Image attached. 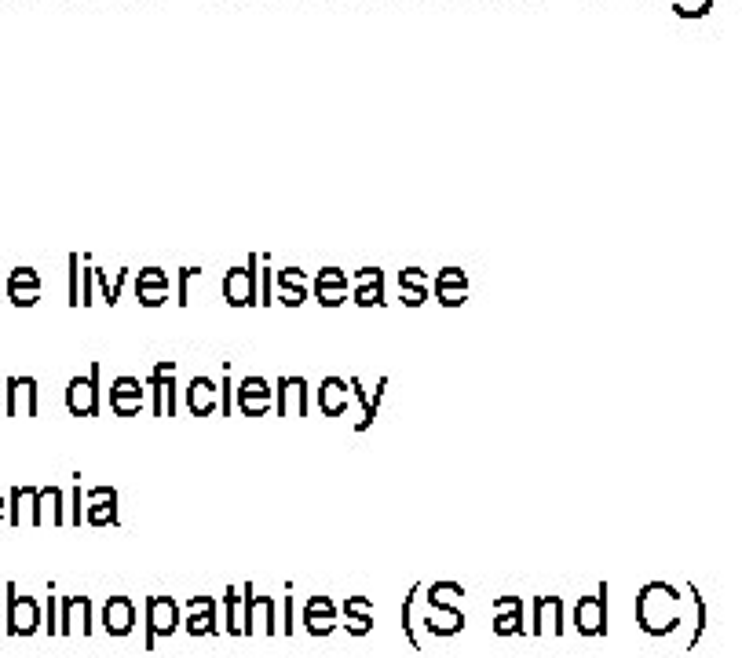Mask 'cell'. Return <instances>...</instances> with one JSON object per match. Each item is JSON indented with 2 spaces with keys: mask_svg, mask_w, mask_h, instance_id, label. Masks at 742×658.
<instances>
[{
  "mask_svg": "<svg viewBox=\"0 0 742 658\" xmlns=\"http://www.w3.org/2000/svg\"><path fill=\"white\" fill-rule=\"evenodd\" d=\"M636 622L651 637H666L677 629V593L666 582H651L636 596Z\"/></svg>",
  "mask_w": 742,
  "mask_h": 658,
  "instance_id": "6da1fadb",
  "label": "cell"
},
{
  "mask_svg": "<svg viewBox=\"0 0 742 658\" xmlns=\"http://www.w3.org/2000/svg\"><path fill=\"white\" fill-rule=\"evenodd\" d=\"M223 300L231 308H253V304H260V256H249L242 267H231L223 275Z\"/></svg>",
  "mask_w": 742,
  "mask_h": 658,
  "instance_id": "7a4b0ae2",
  "label": "cell"
},
{
  "mask_svg": "<svg viewBox=\"0 0 742 658\" xmlns=\"http://www.w3.org/2000/svg\"><path fill=\"white\" fill-rule=\"evenodd\" d=\"M571 622L582 637H607V622H611V615H607V585L574 600Z\"/></svg>",
  "mask_w": 742,
  "mask_h": 658,
  "instance_id": "3957f363",
  "label": "cell"
},
{
  "mask_svg": "<svg viewBox=\"0 0 742 658\" xmlns=\"http://www.w3.org/2000/svg\"><path fill=\"white\" fill-rule=\"evenodd\" d=\"M143 622H147V651H154L158 648V640L172 637V633L180 629L183 611H180V604L165 593L147 596V618H143Z\"/></svg>",
  "mask_w": 742,
  "mask_h": 658,
  "instance_id": "277c9868",
  "label": "cell"
},
{
  "mask_svg": "<svg viewBox=\"0 0 742 658\" xmlns=\"http://www.w3.org/2000/svg\"><path fill=\"white\" fill-rule=\"evenodd\" d=\"M8 637H33L41 629V604L37 596L19 593L15 582H8V615H4Z\"/></svg>",
  "mask_w": 742,
  "mask_h": 658,
  "instance_id": "5b68a950",
  "label": "cell"
},
{
  "mask_svg": "<svg viewBox=\"0 0 742 658\" xmlns=\"http://www.w3.org/2000/svg\"><path fill=\"white\" fill-rule=\"evenodd\" d=\"M275 633H282L275 596L256 593L253 585H245V637H275Z\"/></svg>",
  "mask_w": 742,
  "mask_h": 658,
  "instance_id": "8992f818",
  "label": "cell"
},
{
  "mask_svg": "<svg viewBox=\"0 0 742 658\" xmlns=\"http://www.w3.org/2000/svg\"><path fill=\"white\" fill-rule=\"evenodd\" d=\"M96 622V604L85 593H70L59 600V633L63 637H92Z\"/></svg>",
  "mask_w": 742,
  "mask_h": 658,
  "instance_id": "52a82bcc",
  "label": "cell"
},
{
  "mask_svg": "<svg viewBox=\"0 0 742 658\" xmlns=\"http://www.w3.org/2000/svg\"><path fill=\"white\" fill-rule=\"evenodd\" d=\"M530 633H534V637H563V633H567V604H563V596H556V593L534 596V607H530Z\"/></svg>",
  "mask_w": 742,
  "mask_h": 658,
  "instance_id": "ba28073f",
  "label": "cell"
},
{
  "mask_svg": "<svg viewBox=\"0 0 742 658\" xmlns=\"http://www.w3.org/2000/svg\"><path fill=\"white\" fill-rule=\"evenodd\" d=\"M66 410L74 417H96L99 414V362L81 377H70L66 384Z\"/></svg>",
  "mask_w": 742,
  "mask_h": 658,
  "instance_id": "9c48e42d",
  "label": "cell"
},
{
  "mask_svg": "<svg viewBox=\"0 0 742 658\" xmlns=\"http://www.w3.org/2000/svg\"><path fill=\"white\" fill-rule=\"evenodd\" d=\"M4 414L8 417L41 414V388H37L33 377H8V384H4Z\"/></svg>",
  "mask_w": 742,
  "mask_h": 658,
  "instance_id": "30bf717a",
  "label": "cell"
},
{
  "mask_svg": "<svg viewBox=\"0 0 742 658\" xmlns=\"http://www.w3.org/2000/svg\"><path fill=\"white\" fill-rule=\"evenodd\" d=\"M136 604H132V596L125 593H114L103 600V629L110 633L114 640H125L132 637V629H136Z\"/></svg>",
  "mask_w": 742,
  "mask_h": 658,
  "instance_id": "8fae6325",
  "label": "cell"
},
{
  "mask_svg": "<svg viewBox=\"0 0 742 658\" xmlns=\"http://www.w3.org/2000/svg\"><path fill=\"white\" fill-rule=\"evenodd\" d=\"M337 618H340V607L333 604V596L315 593L304 600V629H308L311 637H329V633L340 626Z\"/></svg>",
  "mask_w": 742,
  "mask_h": 658,
  "instance_id": "7c38bea8",
  "label": "cell"
},
{
  "mask_svg": "<svg viewBox=\"0 0 742 658\" xmlns=\"http://www.w3.org/2000/svg\"><path fill=\"white\" fill-rule=\"evenodd\" d=\"M275 410L278 417H308V381L304 377H278Z\"/></svg>",
  "mask_w": 742,
  "mask_h": 658,
  "instance_id": "4fadbf2b",
  "label": "cell"
},
{
  "mask_svg": "<svg viewBox=\"0 0 742 658\" xmlns=\"http://www.w3.org/2000/svg\"><path fill=\"white\" fill-rule=\"evenodd\" d=\"M216 596L198 593L187 600V637H216Z\"/></svg>",
  "mask_w": 742,
  "mask_h": 658,
  "instance_id": "5bb4252c",
  "label": "cell"
},
{
  "mask_svg": "<svg viewBox=\"0 0 742 658\" xmlns=\"http://www.w3.org/2000/svg\"><path fill=\"white\" fill-rule=\"evenodd\" d=\"M85 523L88 527H114L117 523V490L96 487L85 494Z\"/></svg>",
  "mask_w": 742,
  "mask_h": 658,
  "instance_id": "9a60e30c",
  "label": "cell"
},
{
  "mask_svg": "<svg viewBox=\"0 0 742 658\" xmlns=\"http://www.w3.org/2000/svg\"><path fill=\"white\" fill-rule=\"evenodd\" d=\"M494 633L498 637H523V600L520 596H498L494 600Z\"/></svg>",
  "mask_w": 742,
  "mask_h": 658,
  "instance_id": "2e32d148",
  "label": "cell"
},
{
  "mask_svg": "<svg viewBox=\"0 0 742 658\" xmlns=\"http://www.w3.org/2000/svg\"><path fill=\"white\" fill-rule=\"evenodd\" d=\"M187 410H191L194 417H209L220 410V384L212 381V377H194L191 384H187Z\"/></svg>",
  "mask_w": 742,
  "mask_h": 658,
  "instance_id": "e0dca14e",
  "label": "cell"
},
{
  "mask_svg": "<svg viewBox=\"0 0 742 658\" xmlns=\"http://www.w3.org/2000/svg\"><path fill=\"white\" fill-rule=\"evenodd\" d=\"M139 406H143V381L136 377H117L114 388H110V410L117 417H136Z\"/></svg>",
  "mask_w": 742,
  "mask_h": 658,
  "instance_id": "ac0fdd59",
  "label": "cell"
},
{
  "mask_svg": "<svg viewBox=\"0 0 742 658\" xmlns=\"http://www.w3.org/2000/svg\"><path fill=\"white\" fill-rule=\"evenodd\" d=\"M351 395H355V399H359V406H362V421H359V425H355V432H359V436H362V432H370V428H373V421H377V410H381V399H384V392H388V377H381V381H377V388H373V392H366V388H362V381H359V377H351Z\"/></svg>",
  "mask_w": 742,
  "mask_h": 658,
  "instance_id": "d6986e66",
  "label": "cell"
},
{
  "mask_svg": "<svg viewBox=\"0 0 742 658\" xmlns=\"http://www.w3.org/2000/svg\"><path fill=\"white\" fill-rule=\"evenodd\" d=\"M348 399H351V384L340 381V377H326L318 384V410L326 417H344L348 410Z\"/></svg>",
  "mask_w": 742,
  "mask_h": 658,
  "instance_id": "ffe728a7",
  "label": "cell"
},
{
  "mask_svg": "<svg viewBox=\"0 0 742 658\" xmlns=\"http://www.w3.org/2000/svg\"><path fill=\"white\" fill-rule=\"evenodd\" d=\"M421 622L432 637H457L465 629V611L461 607H432V615H424Z\"/></svg>",
  "mask_w": 742,
  "mask_h": 658,
  "instance_id": "44dd1931",
  "label": "cell"
},
{
  "mask_svg": "<svg viewBox=\"0 0 742 658\" xmlns=\"http://www.w3.org/2000/svg\"><path fill=\"white\" fill-rule=\"evenodd\" d=\"M63 490L59 487H44L37 490V527H63L66 509H63Z\"/></svg>",
  "mask_w": 742,
  "mask_h": 658,
  "instance_id": "7402d4cb",
  "label": "cell"
},
{
  "mask_svg": "<svg viewBox=\"0 0 742 658\" xmlns=\"http://www.w3.org/2000/svg\"><path fill=\"white\" fill-rule=\"evenodd\" d=\"M11 527H37V487L11 490Z\"/></svg>",
  "mask_w": 742,
  "mask_h": 658,
  "instance_id": "603a6c76",
  "label": "cell"
},
{
  "mask_svg": "<svg viewBox=\"0 0 742 658\" xmlns=\"http://www.w3.org/2000/svg\"><path fill=\"white\" fill-rule=\"evenodd\" d=\"M223 622H227L223 629L231 637H245V589H238V585L223 593Z\"/></svg>",
  "mask_w": 742,
  "mask_h": 658,
  "instance_id": "cb8c5ba5",
  "label": "cell"
},
{
  "mask_svg": "<svg viewBox=\"0 0 742 658\" xmlns=\"http://www.w3.org/2000/svg\"><path fill=\"white\" fill-rule=\"evenodd\" d=\"M461 596H465V589L457 582H432L428 585V593H424V600H428V607H457L461 604Z\"/></svg>",
  "mask_w": 742,
  "mask_h": 658,
  "instance_id": "d4e9b609",
  "label": "cell"
},
{
  "mask_svg": "<svg viewBox=\"0 0 742 658\" xmlns=\"http://www.w3.org/2000/svg\"><path fill=\"white\" fill-rule=\"evenodd\" d=\"M417 593H421V585H414V589H410V593H406V600H403V611H399V626H403L406 640H410V648H414V651H421V633H417V622H414Z\"/></svg>",
  "mask_w": 742,
  "mask_h": 658,
  "instance_id": "484cf974",
  "label": "cell"
},
{
  "mask_svg": "<svg viewBox=\"0 0 742 658\" xmlns=\"http://www.w3.org/2000/svg\"><path fill=\"white\" fill-rule=\"evenodd\" d=\"M96 282H99V293H103V304L106 308H114L117 300H121V289H125V282H128V267L125 271H117L114 278H106V271H96Z\"/></svg>",
  "mask_w": 742,
  "mask_h": 658,
  "instance_id": "4316f807",
  "label": "cell"
},
{
  "mask_svg": "<svg viewBox=\"0 0 742 658\" xmlns=\"http://www.w3.org/2000/svg\"><path fill=\"white\" fill-rule=\"evenodd\" d=\"M238 399H275L267 377H242L238 381Z\"/></svg>",
  "mask_w": 742,
  "mask_h": 658,
  "instance_id": "83f0119b",
  "label": "cell"
},
{
  "mask_svg": "<svg viewBox=\"0 0 742 658\" xmlns=\"http://www.w3.org/2000/svg\"><path fill=\"white\" fill-rule=\"evenodd\" d=\"M147 388H150V410H154V417H165V373L150 370Z\"/></svg>",
  "mask_w": 742,
  "mask_h": 658,
  "instance_id": "f1b7e54d",
  "label": "cell"
},
{
  "mask_svg": "<svg viewBox=\"0 0 742 658\" xmlns=\"http://www.w3.org/2000/svg\"><path fill=\"white\" fill-rule=\"evenodd\" d=\"M435 300H439L443 308H461L468 300V286H439V282H435Z\"/></svg>",
  "mask_w": 742,
  "mask_h": 658,
  "instance_id": "f546056e",
  "label": "cell"
},
{
  "mask_svg": "<svg viewBox=\"0 0 742 658\" xmlns=\"http://www.w3.org/2000/svg\"><path fill=\"white\" fill-rule=\"evenodd\" d=\"M351 300H355L359 308H381V304H384V282H381V286H355Z\"/></svg>",
  "mask_w": 742,
  "mask_h": 658,
  "instance_id": "4dcf8cb0",
  "label": "cell"
},
{
  "mask_svg": "<svg viewBox=\"0 0 742 658\" xmlns=\"http://www.w3.org/2000/svg\"><path fill=\"white\" fill-rule=\"evenodd\" d=\"M315 286L318 289H348V271H340V267H322L315 275Z\"/></svg>",
  "mask_w": 742,
  "mask_h": 658,
  "instance_id": "1f68e13d",
  "label": "cell"
},
{
  "mask_svg": "<svg viewBox=\"0 0 742 658\" xmlns=\"http://www.w3.org/2000/svg\"><path fill=\"white\" fill-rule=\"evenodd\" d=\"M8 289H41V275L33 267H15L8 275Z\"/></svg>",
  "mask_w": 742,
  "mask_h": 658,
  "instance_id": "d6a6232c",
  "label": "cell"
},
{
  "mask_svg": "<svg viewBox=\"0 0 742 658\" xmlns=\"http://www.w3.org/2000/svg\"><path fill=\"white\" fill-rule=\"evenodd\" d=\"M136 286L169 289V271H161V267H143V271H136Z\"/></svg>",
  "mask_w": 742,
  "mask_h": 658,
  "instance_id": "836d02e7",
  "label": "cell"
},
{
  "mask_svg": "<svg viewBox=\"0 0 742 658\" xmlns=\"http://www.w3.org/2000/svg\"><path fill=\"white\" fill-rule=\"evenodd\" d=\"M278 289H308V275L300 271V267H282L275 275Z\"/></svg>",
  "mask_w": 742,
  "mask_h": 658,
  "instance_id": "e575fe53",
  "label": "cell"
},
{
  "mask_svg": "<svg viewBox=\"0 0 742 658\" xmlns=\"http://www.w3.org/2000/svg\"><path fill=\"white\" fill-rule=\"evenodd\" d=\"M428 271H421V267H403L399 271V289H428Z\"/></svg>",
  "mask_w": 742,
  "mask_h": 658,
  "instance_id": "d590c367",
  "label": "cell"
},
{
  "mask_svg": "<svg viewBox=\"0 0 742 658\" xmlns=\"http://www.w3.org/2000/svg\"><path fill=\"white\" fill-rule=\"evenodd\" d=\"M297 633V600H293V593H286V600H282V637H293Z\"/></svg>",
  "mask_w": 742,
  "mask_h": 658,
  "instance_id": "8d00e7d4",
  "label": "cell"
},
{
  "mask_svg": "<svg viewBox=\"0 0 742 658\" xmlns=\"http://www.w3.org/2000/svg\"><path fill=\"white\" fill-rule=\"evenodd\" d=\"M136 300L143 308H161L169 300V289H150V286H136Z\"/></svg>",
  "mask_w": 742,
  "mask_h": 658,
  "instance_id": "74e56055",
  "label": "cell"
},
{
  "mask_svg": "<svg viewBox=\"0 0 742 658\" xmlns=\"http://www.w3.org/2000/svg\"><path fill=\"white\" fill-rule=\"evenodd\" d=\"M96 300V267H81V308Z\"/></svg>",
  "mask_w": 742,
  "mask_h": 658,
  "instance_id": "f35d334b",
  "label": "cell"
},
{
  "mask_svg": "<svg viewBox=\"0 0 742 658\" xmlns=\"http://www.w3.org/2000/svg\"><path fill=\"white\" fill-rule=\"evenodd\" d=\"M344 629L351 637H366L373 629V615H344Z\"/></svg>",
  "mask_w": 742,
  "mask_h": 658,
  "instance_id": "ab89813d",
  "label": "cell"
},
{
  "mask_svg": "<svg viewBox=\"0 0 742 658\" xmlns=\"http://www.w3.org/2000/svg\"><path fill=\"white\" fill-rule=\"evenodd\" d=\"M315 300L322 304V308H340V304L348 300V289H318L315 286Z\"/></svg>",
  "mask_w": 742,
  "mask_h": 658,
  "instance_id": "60d3db41",
  "label": "cell"
},
{
  "mask_svg": "<svg viewBox=\"0 0 742 658\" xmlns=\"http://www.w3.org/2000/svg\"><path fill=\"white\" fill-rule=\"evenodd\" d=\"M271 406H275V399H238V410L245 417H264Z\"/></svg>",
  "mask_w": 742,
  "mask_h": 658,
  "instance_id": "b9f144b4",
  "label": "cell"
},
{
  "mask_svg": "<svg viewBox=\"0 0 742 658\" xmlns=\"http://www.w3.org/2000/svg\"><path fill=\"white\" fill-rule=\"evenodd\" d=\"M8 297L15 308H33L37 297H41V289H8Z\"/></svg>",
  "mask_w": 742,
  "mask_h": 658,
  "instance_id": "7bdbcfd3",
  "label": "cell"
},
{
  "mask_svg": "<svg viewBox=\"0 0 742 658\" xmlns=\"http://www.w3.org/2000/svg\"><path fill=\"white\" fill-rule=\"evenodd\" d=\"M340 615H373V607L366 596H348L344 607H340Z\"/></svg>",
  "mask_w": 742,
  "mask_h": 658,
  "instance_id": "ee69618b",
  "label": "cell"
},
{
  "mask_svg": "<svg viewBox=\"0 0 742 658\" xmlns=\"http://www.w3.org/2000/svg\"><path fill=\"white\" fill-rule=\"evenodd\" d=\"M435 282H439V286H468V278L461 267H443V271L435 275Z\"/></svg>",
  "mask_w": 742,
  "mask_h": 658,
  "instance_id": "f6af8a7d",
  "label": "cell"
},
{
  "mask_svg": "<svg viewBox=\"0 0 742 658\" xmlns=\"http://www.w3.org/2000/svg\"><path fill=\"white\" fill-rule=\"evenodd\" d=\"M70 509H74L70 512V523L81 527V523H85V490L81 487H74V494H70Z\"/></svg>",
  "mask_w": 742,
  "mask_h": 658,
  "instance_id": "bcb514c9",
  "label": "cell"
},
{
  "mask_svg": "<svg viewBox=\"0 0 742 658\" xmlns=\"http://www.w3.org/2000/svg\"><path fill=\"white\" fill-rule=\"evenodd\" d=\"M234 395H238V388L231 384V377H223L220 381V414H231L234 410Z\"/></svg>",
  "mask_w": 742,
  "mask_h": 658,
  "instance_id": "7dc6e473",
  "label": "cell"
},
{
  "mask_svg": "<svg viewBox=\"0 0 742 658\" xmlns=\"http://www.w3.org/2000/svg\"><path fill=\"white\" fill-rule=\"evenodd\" d=\"M381 282H384L381 267H362V271H355V286H381Z\"/></svg>",
  "mask_w": 742,
  "mask_h": 658,
  "instance_id": "c3c4849f",
  "label": "cell"
},
{
  "mask_svg": "<svg viewBox=\"0 0 742 658\" xmlns=\"http://www.w3.org/2000/svg\"><path fill=\"white\" fill-rule=\"evenodd\" d=\"M44 633L48 637H59V600L48 596V622H44Z\"/></svg>",
  "mask_w": 742,
  "mask_h": 658,
  "instance_id": "681fc988",
  "label": "cell"
},
{
  "mask_svg": "<svg viewBox=\"0 0 742 658\" xmlns=\"http://www.w3.org/2000/svg\"><path fill=\"white\" fill-rule=\"evenodd\" d=\"M673 11H677V15H691V19H695V15H706V11H710V0H699V4H684V0H680Z\"/></svg>",
  "mask_w": 742,
  "mask_h": 658,
  "instance_id": "f907efd6",
  "label": "cell"
},
{
  "mask_svg": "<svg viewBox=\"0 0 742 658\" xmlns=\"http://www.w3.org/2000/svg\"><path fill=\"white\" fill-rule=\"evenodd\" d=\"M198 275H202V267H183V271H180V304H183V308H187V282H191V278H198Z\"/></svg>",
  "mask_w": 742,
  "mask_h": 658,
  "instance_id": "816d5d0a",
  "label": "cell"
},
{
  "mask_svg": "<svg viewBox=\"0 0 742 658\" xmlns=\"http://www.w3.org/2000/svg\"><path fill=\"white\" fill-rule=\"evenodd\" d=\"M406 304V308H421L424 300H428V289H403V297H399Z\"/></svg>",
  "mask_w": 742,
  "mask_h": 658,
  "instance_id": "f5cc1de1",
  "label": "cell"
},
{
  "mask_svg": "<svg viewBox=\"0 0 742 658\" xmlns=\"http://www.w3.org/2000/svg\"><path fill=\"white\" fill-rule=\"evenodd\" d=\"M308 300V289H282V304L286 308H300Z\"/></svg>",
  "mask_w": 742,
  "mask_h": 658,
  "instance_id": "db71d44e",
  "label": "cell"
},
{
  "mask_svg": "<svg viewBox=\"0 0 742 658\" xmlns=\"http://www.w3.org/2000/svg\"><path fill=\"white\" fill-rule=\"evenodd\" d=\"M8 520V501H4V494H0V523Z\"/></svg>",
  "mask_w": 742,
  "mask_h": 658,
  "instance_id": "11a10c76",
  "label": "cell"
},
{
  "mask_svg": "<svg viewBox=\"0 0 742 658\" xmlns=\"http://www.w3.org/2000/svg\"><path fill=\"white\" fill-rule=\"evenodd\" d=\"M0 399H4V388H0Z\"/></svg>",
  "mask_w": 742,
  "mask_h": 658,
  "instance_id": "9f6ffc18",
  "label": "cell"
},
{
  "mask_svg": "<svg viewBox=\"0 0 742 658\" xmlns=\"http://www.w3.org/2000/svg\"><path fill=\"white\" fill-rule=\"evenodd\" d=\"M0 622H4V618H0Z\"/></svg>",
  "mask_w": 742,
  "mask_h": 658,
  "instance_id": "6f0895ef",
  "label": "cell"
}]
</instances>
